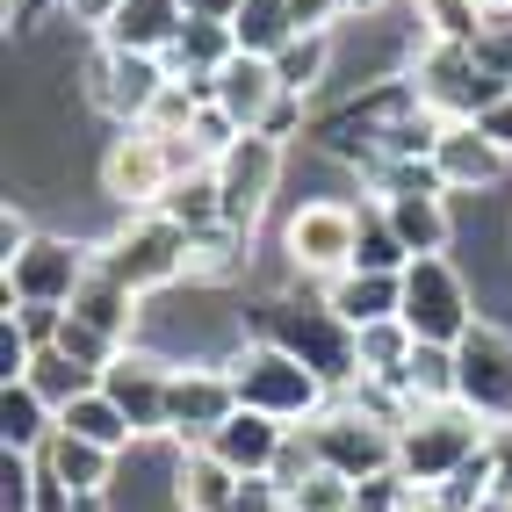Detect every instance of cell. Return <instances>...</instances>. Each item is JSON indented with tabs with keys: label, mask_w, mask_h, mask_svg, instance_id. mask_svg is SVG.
<instances>
[{
	"label": "cell",
	"mask_w": 512,
	"mask_h": 512,
	"mask_svg": "<svg viewBox=\"0 0 512 512\" xmlns=\"http://www.w3.org/2000/svg\"><path fill=\"white\" fill-rule=\"evenodd\" d=\"M246 332L267 339V347H282V354H296L332 397H347V390L361 383V332L339 318L325 296H311V303H296V296H267V303H253Z\"/></svg>",
	"instance_id": "cell-1"
},
{
	"label": "cell",
	"mask_w": 512,
	"mask_h": 512,
	"mask_svg": "<svg viewBox=\"0 0 512 512\" xmlns=\"http://www.w3.org/2000/svg\"><path fill=\"white\" fill-rule=\"evenodd\" d=\"M419 109H426V101H419L412 73H390V80L347 94L339 109H325V116L311 123V145H318L325 159H339V166H354V174H368L375 159H390L397 130L412 123Z\"/></svg>",
	"instance_id": "cell-2"
},
{
	"label": "cell",
	"mask_w": 512,
	"mask_h": 512,
	"mask_svg": "<svg viewBox=\"0 0 512 512\" xmlns=\"http://www.w3.org/2000/svg\"><path fill=\"white\" fill-rule=\"evenodd\" d=\"M404 73H412L426 109L448 116V123H484V109H498L512 94V80H498L491 65L476 58V44H455V37H426Z\"/></svg>",
	"instance_id": "cell-3"
},
{
	"label": "cell",
	"mask_w": 512,
	"mask_h": 512,
	"mask_svg": "<svg viewBox=\"0 0 512 512\" xmlns=\"http://www.w3.org/2000/svg\"><path fill=\"white\" fill-rule=\"evenodd\" d=\"M231 390H238V404L246 412H260V419H282V426H311L325 404H332V390L318 383L311 368H303L296 354H282V347H267V339H246L231 361Z\"/></svg>",
	"instance_id": "cell-4"
},
{
	"label": "cell",
	"mask_w": 512,
	"mask_h": 512,
	"mask_svg": "<svg viewBox=\"0 0 512 512\" xmlns=\"http://www.w3.org/2000/svg\"><path fill=\"white\" fill-rule=\"evenodd\" d=\"M491 433L498 426H484L469 404H426V412H412L397 426V476L419 484V491H433V484H448L462 462L484 455Z\"/></svg>",
	"instance_id": "cell-5"
},
{
	"label": "cell",
	"mask_w": 512,
	"mask_h": 512,
	"mask_svg": "<svg viewBox=\"0 0 512 512\" xmlns=\"http://www.w3.org/2000/svg\"><path fill=\"white\" fill-rule=\"evenodd\" d=\"M94 260L109 267L130 296H152V289H174L181 275H195V238H188L174 217L138 210L123 231H109V246H101Z\"/></svg>",
	"instance_id": "cell-6"
},
{
	"label": "cell",
	"mask_w": 512,
	"mask_h": 512,
	"mask_svg": "<svg viewBox=\"0 0 512 512\" xmlns=\"http://www.w3.org/2000/svg\"><path fill=\"white\" fill-rule=\"evenodd\" d=\"M303 433H311L318 462L339 469L347 484H368V476H390L397 469V426H383L375 412H361L354 397H332Z\"/></svg>",
	"instance_id": "cell-7"
},
{
	"label": "cell",
	"mask_w": 512,
	"mask_h": 512,
	"mask_svg": "<svg viewBox=\"0 0 512 512\" xmlns=\"http://www.w3.org/2000/svg\"><path fill=\"white\" fill-rule=\"evenodd\" d=\"M397 318L412 325L419 347H455V339L476 325V296H469V282H462V267H455L448 253L412 260V267H404V311H397Z\"/></svg>",
	"instance_id": "cell-8"
},
{
	"label": "cell",
	"mask_w": 512,
	"mask_h": 512,
	"mask_svg": "<svg viewBox=\"0 0 512 512\" xmlns=\"http://www.w3.org/2000/svg\"><path fill=\"white\" fill-rule=\"evenodd\" d=\"M94 275V253L80 246V238H58V231H37L22 253H8V267H0V296L8 303H58V311H73L80 282ZM0 303V311H8Z\"/></svg>",
	"instance_id": "cell-9"
},
{
	"label": "cell",
	"mask_w": 512,
	"mask_h": 512,
	"mask_svg": "<svg viewBox=\"0 0 512 512\" xmlns=\"http://www.w3.org/2000/svg\"><path fill=\"white\" fill-rule=\"evenodd\" d=\"M455 404L484 426H512V332L498 318H476L455 339Z\"/></svg>",
	"instance_id": "cell-10"
},
{
	"label": "cell",
	"mask_w": 512,
	"mask_h": 512,
	"mask_svg": "<svg viewBox=\"0 0 512 512\" xmlns=\"http://www.w3.org/2000/svg\"><path fill=\"white\" fill-rule=\"evenodd\" d=\"M80 94H87L116 130H138V123L159 109V94H166V65H159V58H138V51L94 44V58L80 65Z\"/></svg>",
	"instance_id": "cell-11"
},
{
	"label": "cell",
	"mask_w": 512,
	"mask_h": 512,
	"mask_svg": "<svg viewBox=\"0 0 512 512\" xmlns=\"http://www.w3.org/2000/svg\"><path fill=\"white\" fill-rule=\"evenodd\" d=\"M282 188V138H260V130H246L224 159H217V195H224V224L238 238H253L267 202H275Z\"/></svg>",
	"instance_id": "cell-12"
},
{
	"label": "cell",
	"mask_w": 512,
	"mask_h": 512,
	"mask_svg": "<svg viewBox=\"0 0 512 512\" xmlns=\"http://www.w3.org/2000/svg\"><path fill=\"white\" fill-rule=\"evenodd\" d=\"M174 181H181V174H174V152H166V138H159V130H145V123L123 130V138L101 152V195L123 202L130 217H138V210H159Z\"/></svg>",
	"instance_id": "cell-13"
},
{
	"label": "cell",
	"mask_w": 512,
	"mask_h": 512,
	"mask_svg": "<svg viewBox=\"0 0 512 512\" xmlns=\"http://www.w3.org/2000/svg\"><path fill=\"white\" fill-rule=\"evenodd\" d=\"M282 253H289L296 275H318V282L347 275L354 267V202H339V195L303 202L289 217V231H282Z\"/></svg>",
	"instance_id": "cell-14"
},
{
	"label": "cell",
	"mask_w": 512,
	"mask_h": 512,
	"mask_svg": "<svg viewBox=\"0 0 512 512\" xmlns=\"http://www.w3.org/2000/svg\"><path fill=\"white\" fill-rule=\"evenodd\" d=\"M174 368H181V361H166V354H152V347H123L109 368H101V390L116 397V412L130 419V433H138V440L166 433V404H174Z\"/></svg>",
	"instance_id": "cell-15"
},
{
	"label": "cell",
	"mask_w": 512,
	"mask_h": 512,
	"mask_svg": "<svg viewBox=\"0 0 512 512\" xmlns=\"http://www.w3.org/2000/svg\"><path fill=\"white\" fill-rule=\"evenodd\" d=\"M238 412V390H231V368L224 361H188L174 368V404H166V433L181 448H210L217 426Z\"/></svg>",
	"instance_id": "cell-16"
},
{
	"label": "cell",
	"mask_w": 512,
	"mask_h": 512,
	"mask_svg": "<svg viewBox=\"0 0 512 512\" xmlns=\"http://www.w3.org/2000/svg\"><path fill=\"white\" fill-rule=\"evenodd\" d=\"M282 73H275V58H253V51H238L224 73L210 80V101L238 123V130H267V116L282 109Z\"/></svg>",
	"instance_id": "cell-17"
},
{
	"label": "cell",
	"mask_w": 512,
	"mask_h": 512,
	"mask_svg": "<svg viewBox=\"0 0 512 512\" xmlns=\"http://www.w3.org/2000/svg\"><path fill=\"white\" fill-rule=\"evenodd\" d=\"M188 29V8L181 0H123V8L94 29L109 51H138V58H166L174 51V37Z\"/></svg>",
	"instance_id": "cell-18"
},
{
	"label": "cell",
	"mask_w": 512,
	"mask_h": 512,
	"mask_svg": "<svg viewBox=\"0 0 512 512\" xmlns=\"http://www.w3.org/2000/svg\"><path fill=\"white\" fill-rule=\"evenodd\" d=\"M433 174H440V188H448V195L491 188V181L505 174V152L484 138V123H448V130H440V145H433Z\"/></svg>",
	"instance_id": "cell-19"
},
{
	"label": "cell",
	"mask_w": 512,
	"mask_h": 512,
	"mask_svg": "<svg viewBox=\"0 0 512 512\" xmlns=\"http://www.w3.org/2000/svg\"><path fill=\"white\" fill-rule=\"evenodd\" d=\"M282 440H289V426L282 419H260V412H238L217 426V440H210V455L224 462V469H238V476H267L275 469V455H282Z\"/></svg>",
	"instance_id": "cell-20"
},
{
	"label": "cell",
	"mask_w": 512,
	"mask_h": 512,
	"mask_svg": "<svg viewBox=\"0 0 512 512\" xmlns=\"http://www.w3.org/2000/svg\"><path fill=\"white\" fill-rule=\"evenodd\" d=\"M325 303H332L354 332H368V325H383V318L404 311V275H361V267H347V275L325 282Z\"/></svg>",
	"instance_id": "cell-21"
},
{
	"label": "cell",
	"mask_w": 512,
	"mask_h": 512,
	"mask_svg": "<svg viewBox=\"0 0 512 512\" xmlns=\"http://www.w3.org/2000/svg\"><path fill=\"white\" fill-rule=\"evenodd\" d=\"M138 303H145V296H130V289L109 275V267L94 260V275H87V282H80V296H73V318H80V325H94L101 339H116V347H130V332H138V318H145Z\"/></svg>",
	"instance_id": "cell-22"
},
{
	"label": "cell",
	"mask_w": 512,
	"mask_h": 512,
	"mask_svg": "<svg viewBox=\"0 0 512 512\" xmlns=\"http://www.w3.org/2000/svg\"><path fill=\"white\" fill-rule=\"evenodd\" d=\"M231 58H238L231 22H188L181 37H174V51H166L159 65H166V80H195V87H210Z\"/></svg>",
	"instance_id": "cell-23"
},
{
	"label": "cell",
	"mask_w": 512,
	"mask_h": 512,
	"mask_svg": "<svg viewBox=\"0 0 512 512\" xmlns=\"http://www.w3.org/2000/svg\"><path fill=\"white\" fill-rule=\"evenodd\" d=\"M238 484L246 476L224 469L210 448H181V469H174V505L181 512H238Z\"/></svg>",
	"instance_id": "cell-24"
},
{
	"label": "cell",
	"mask_w": 512,
	"mask_h": 512,
	"mask_svg": "<svg viewBox=\"0 0 512 512\" xmlns=\"http://www.w3.org/2000/svg\"><path fill=\"white\" fill-rule=\"evenodd\" d=\"M51 476H58V484H73L80 498H109V484H116V455L109 448H94V440H80V433H51V448L37 455Z\"/></svg>",
	"instance_id": "cell-25"
},
{
	"label": "cell",
	"mask_w": 512,
	"mask_h": 512,
	"mask_svg": "<svg viewBox=\"0 0 512 512\" xmlns=\"http://www.w3.org/2000/svg\"><path fill=\"white\" fill-rule=\"evenodd\" d=\"M390 210V224H397V238H404V253L412 260H426V253H448V238H455V217H448V195H397V202H383Z\"/></svg>",
	"instance_id": "cell-26"
},
{
	"label": "cell",
	"mask_w": 512,
	"mask_h": 512,
	"mask_svg": "<svg viewBox=\"0 0 512 512\" xmlns=\"http://www.w3.org/2000/svg\"><path fill=\"white\" fill-rule=\"evenodd\" d=\"M58 433V412L29 390V383H0V448H22V455H44Z\"/></svg>",
	"instance_id": "cell-27"
},
{
	"label": "cell",
	"mask_w": 512,
	"mask_h": 512,
	"mask_svg": "<svg viewBox=\"0 0 512 512\" xmlns=\"http://www.w3.org/2000/svg\"><path fill=\"white\" fill-rule=\"evenodd\" d=\"M354 267H361V275H404V267H412V253H404L390 210L375 195L354 202Z\"/></svg>",
	"instance_id": "cell-28"
},
{
	"label": "cell",
	"mask_w": 512,
	"mask_h": 512,
	"mask_svg": "<svg viewBox=\"0 0 512 512\" xmlns=\"http://www.w3.org/2000/svg\"><path fill=\"white\" fill-rule=\"evenodd\" d=\"M159 217H174L188 238H210L224 231V195H217V166H202V174H181L174 188H166Z\"/></svg>",
	"instance_id": "cell-29"
},
{
	"label": "cell",
	"mask_w": 512,
	"mask_h": 512,
	"mask_svg": "<svg viewBox=\"0 0 512 512\" xmlns=\"http://www.w3.org/2000/svg\"><path fill=\"white\" fill-rule=\"evenodd\" d=\"M231 37H238V51H253V58H282L303 37V22H296L289 0H246L238 22H231Z\"/></svg>",
	"instance_id": "cell-30"
},
{
	"label": "cell",
	"mask_w": 512,
	"mask_h": 512,
	"mask_svg": "<svg viewBox=\"0 0 512 512\" xmlns=\"http://www.w3.org/2000/svg\"><path fill=\"white\" fill-rule=\"evenodd\" d=\"M58 426H65V433H80V440H94V448H109V455H130V440H138V433H130V419L116 412V397H109V390H87L80 404H65Z\"/></svg>",
	"instance_id": "cell-31"
},
{
	"label": "cell",
	"mask_w": 512,
	"mask_h": 512,
	"mask_svg": "<svg viewBox=\"0 0 512 512\" xmlns=\"http://www.w3.org/2000/svg\"><path fill=\"white\" fill-rule=\"evenodd\" d=\"M29 390H37L51 412H65V404H80L87 390H101V368H80L73 354H58V347H44L37 361H29V375H22Z\"/></svg>",
	"instance_id": "cell-32"
},
{
	"label": "cell",
	"mask_w": 512,
	"mask_h": 512,
	"mask_svg": "<svg viewBox=\"0 0 512 512\" xmlns=\"http://www.w3.org/2000/svg\"><path fill=\"white\" fill-rule=\"evenodd\" d=\"M275 73H282V87H289V94L311 101V94L325 87V73H332V29H303V37L275 58Z\"/></svg>",
	"instance_id": "cell-33"
},
{
	"label": "cell",
	"mask_w": 512,
	"mask_h": 512,
	"mask_svg": "<svg viewBox=\"0 0 512 512\" xmlns=\"http://www.w3.org/2000/svg\"><path fill=\"white\" fill-rule=\"evenodd\" d=\"M318 469H325V462H318V448H311V433H303V426H289V440H282L275 469H267V476H275V484H282V498H296V491L311 484Z\"/></svg>",
	"instance_id": "cell-34"
},
{
	"label": "cell",
	"mask_w": 512,
	"mask_h": 512,
	"mask_svg": "<svg viewBox=\"0 0 512 512\" xmlns=\"http://www.w3.org/2000/svg\"><path fill=\"white\" fill-rule=\"evenodd\" d=\"M0 512H37V455L0 448Z\"/></svg>",
	"instance_id": "cell-35"
},
{
	"label": "cell",
	"mask_w": 512,
	"mask_h": 512,
	"mask_svg": "<svg viewBox=\"0 0 512 512\" xmlns=\"http://www.w3.org/2000/svg\"><path fill=\"white\" fill-rule=\"evenodd\" d=\"M58 354H73L80 368H109V361H116L123 347H116V339H101L94 325H80L73 311H65V332H58Z\"/></svg>",
	"instance_id": "cell-36"
},
{
	"label": "cell",
	"mask_w": 512,
	"mask_h": 512,
	"mask_svg": "<svg viewBox=\"0 0 512 512\" xmlns=\"http://www.w3.org/2000/svg\"><path fill=\"white\" fill-rule=\"evenodd\" d=\"M289 505H296V512H354V484H347L339 469H318V476H311V484H303Z\"/></svg>",
	"instance_id": "cell-37"
},
{
	"label": "cell",
	"mask_w": 512,
	"mask_h": 512,
	"mask_svg": "<svg viewBox=\"0 0 512 512\" xmlns=\"http://www.w3.org/2000/svg\"><path fill=\"white\" fill-rule=\"evenodd\" d=\"M419 484H404V476H368V484H354V512H412Z\"/></svg>",
	"instance_id": "cell-38"
},
{
	"label": "cell",
	"mask_w": 512,
	"mask_h": 512,
	"mask_svg": "<svg viewBox=\"0 0 512 512\" xmlns=\"http://www.w3.org/2000/svg\"><path fill=\"white\" fill-rule=\"evenodd\" d=\"M29 361H37V347H29V339H22V325H15L8 311H0V383H22V375H29Z\"/></svg>",
	"instance_id": "cell-39"
},
{
	"label": "cell",
	"mask_w": 512,
	"mask_h": 512,
	"mask_svg": "<svg viewBox=\"0 0 512 512\" xmlns=\"http://www.w3.org/2000/svg\"><path fill=\"white\" fill-rule=\"evenodd\" d=\"M289 498H282V484L275 476H246V484H238V512H282Z\"/></svg>",
	"instance_id": "cell-40"
},
{
	"label": "cell",
	"mask_w": 512,
	"mask_h": 512,
	"mask_svg": "<svg viewBox=\"0 0 512 512\" xmlns=\"http://www.w3.org/2000/svg\"><path fill=\"white\" fill-rule=\"evenodd\" d=\"M484 138H491V145L512 159V94L498 101V109H484Z\"/></svg>",
	"instance_id": "cell-41"
},
{
	"label": "cell",
	"mask_w": 512,
	"mask_h": 512,
	"mask_svg": "<svg viewBox=\"0 0 512 512\" xmlns=\"http://www.w3.org/2000/svg\"><path fill=\"white\" fill-rule=\"evenodd\" d=\"M58 8L73 15V22H87V29H101V22H109V15L123 8V0H58Z\"/></svg>",
	"instance_id": "cell-42"
},
{
	"label": "cell",
	"mask_w": 512,
	"mask_h": 512,
	"mask_svg": "<svg viewBox=\"0 0 512 512\" xmlns=\"http://www.w3.org/2000/svg\"><path fill=\"white\" fill-rule=\"evenodd\" d=\"M181 8H188V22H238L246 0H181Z\"/></svg>",
	"instance_id": "cell-43"
},
{
	"label": "cell",
	"mask_w": 512,
	"mask_h": 512,
	"mask_svg": "<svg viewBox=\"0 0 512 512\" xmlns=\"http://www.w3.org/2000/svg\"><path fill=\"white\" fill-rule=\"evenodd\" d=\"M498 512H512V484H505V498H498Z\"/></svg>",
	"instance_id": "cell-44"
},
{
	"label": "cell",
	"mask_w": 512,
	"mask_h": 512,
	"mask_svg": "<svg viewBox=\"0 0 512 512\" xmlns=\"http://www.w3.org/2000/svg\"><path fill=\"white\" fill-rule=\"evenodd\" d=\"M282 512H296V505H282Z\"/></svg>",
	"instance_id": "cell-45"
}]
</instances>
